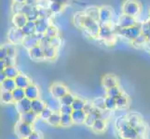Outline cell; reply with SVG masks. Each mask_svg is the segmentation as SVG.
Here are the masks:
<instances>
[{
	"mask_svg": "<svg viewBox=\"0 0 150 139\" xmlns=\"http://www.w3.org/2000/svg\"><path fill=\"white\" fill-rule=\"evenodd\" d=\"M15 84H16V87H20V88H26V87L31 84V80L29 77L26 76L23 73H19L16 77L14 78Z\"/></svg>",
	"mask_w": 150,
	"mask_h": 139,
	"instance_id": "ffe728a7",
	"label": "cell"
},
{
	"mask_svg": "<svg viewBox=\"0 0 150 139\" xmlns=\"http://www.w3.org/2000/svg\"><path fill=\"white\" fill-rule=\"evenodd\" d=\"M37 1L38 0H26V3L30 5H35L37 4Z\"/></svg>",
	"mask_w": 150,
	"mask_h": 139,
	"instance_id": "6125c7cd",
	"label": "cell"
},
{
	"mask_svg": "<svg viewBox=\"0 0 150 139\" xmlns=\"http://www.w3.org/2000/svg\"><path fill=\"white\" fill-rule=\"evenodd\" d=\"M22 7H23V4L13 2L12 6H11V12H12V14L13 15L20 14L21 13V10H22Z\"/></svg>",
	"mask_w": 150,
	"mask_h": 139,
	"instance_id": "f907efd6",
	"label": "cell"
},
{
	"mask_svg": "<svg viewBox=\"0 0 150 139\" xmlns=\"http://www.w3.org/2000/svg\"><path fill=\"white\" fill-rule=\"evenodd\" d=\"M23 139H28V138H23Z\"/></svg>",
	"mask_w": 150,
	"mask_h": 139,
	"instance_id": "03108f58",
	"label": "cell"
},
{
	"mask_svg": "<svg viewBox=\"0 0 150 139\" xmlns=\"http://www.w3.org/2000/svg\"><path fill=\"white\" fill-rule=\"evenodd\" d=\"M91 128V130L95 133H103L106 128V122L105 121H103L99 118V119H97L94 122V123L92 124Z\"/></svg>",
	"mask_w": 150,
	"mask_h": 139,
	"instance_id": "f546056e",
	"label": "cell"
},
{
	"mask_svg": "<svg viewBox=\"0 0 150 139\" xmlns=\"http://www.w3.org/2000/svg\"><path fill=\"white\" fill-rule=\"evenodd\" d=\"M86 101L79 98V97H76L75 100L72 103V108H73L74 110H83L84 106H85Z\"/></svg>",
	"mask_w": 150,
	"mask_h": 139,
	"instance_id": "7bdbcfd3",
	"label": "cell"
},
{
	"mask_svg": "<svg viewBox=\"0 0 150 139\" xmlns=\"http://www.w3.org/2000/svg\"><path fill=\"white\" fill-rule=\"evenodd\" d=\"M64 6L62 5L61 3L58 2H50V6H49V9L50 10V12L52 14H58L60 13L62 10L64 9Z\"/></svg>",
	"mask_w": 150,
	"mask_h": 139,
	"instance_id": "60d3db41",
	"label": "cell"
},
{
	"mask_svg": "<svg viewBox=\"0 0 150 139\" xmlns=\"http://www.w3.org/2000/svg\"><path fill=\"white\" fill-rule=\"evenodd\" d=\"M46 107H48L49 109H50L53 112H60L61 109V101L59 98H56V97L50 96L49 98L46 100Z\"/></svg>",
	"mask_w": 150,
	"mask_h": 139,
	"instance_id": "7402d4cb",
	"label": "cell"
},
{
	"mask_svg": "<svg viewBox=\"0 0 150 139\" xmlns=\"http://www.w3.org/2000/svg\"><path fill=\"white\" fill-rule=\"evenodd\" d=\"M50 96L60 99L62 96H64L68 92V89H67V87L64 84L55 83L50 86Z\"/></svg>",
	"mask_w": 150,
	"mask_h": 139,
	"instance_id": "8fae6325",
	"label": "cell"
},
{
	"mask_svg": "<svg viewBox=\"0 0 150 139\" xmlns=\"http://www.w3.org/2000/svg\"><path fill=\"white\" fill-rule=\"evenodd\" d=\"M14 59L15 58H11V57H8L7 56L6 58H5L3 60H4V62L5 64H6V67H8V66H14Z\"/></svg>",
	"mask_w": 150,
	"mask_h": 139,
	"instance_id": "db71d44e",
	"label": "cell"
},
{
	"mask_svg": "<svg viewBox=\"0 0 150 139\" xmlns=\"http://www.w3.org/2000/svg\"><path fill=\"white\" fill-rule=\"evenodd\" d=\"M52 112H53V111L51 110L50 109H49L48 107H46L45 109L39 113L38 117H39V119H41V120H43V121H46V122H47V120H48L49 118L50 117V115L52 114Z\"/></svg>",
	"mask_w": 150,
	"mask_h": 139,
	"instance_id": "7dc6e473",
	"label": "cell"
},
{
	"mask_svg": "<svg viewBox=\"0 0 150 139\" xmlns=\"http://www.w3.org/2000/svg\"><path fill=\"white\" fill-rule=\"evenodd\" d=\"M146 42H147V38L141 33L135 39L132 41L131 44L137 48H144V45H146Z\"/></svg>",
	"mask_w": 150,
	"mask_h": 139,
	"instance_id": "1f68e13d",
	"label": "cell"
},
{
	"mask_svg": "<svg viewBox=\"0 0 150 139\" xmlns=\"http://www.w3.org/2000/svg\"><path fill=\"white\" fill-rule=\"evenodd\" d=\"M28 22V19L26 17V15L24 14H16V15H13L12 16V23L15 27L17 28H23L25 24L27 23Z\"/></svg>",
	"mask_w": 150,
	"mask_h": 139,
	"instance_id": "603a6c76",
	"label": "cell"
},
{
	"mask_svg": "<svg viewBox=\"0 0 150 139\" xmlns=\"http://www.w3.org/2000/svg\"><path fill=\"white\" fill-rule=\"evenodd\" d=\"M117 108L116 98L111 96H105V109L109 110H114Z\"/></svg>",
	"mask_w": 150,
	"mask_h": 139,
	"instance_id": "bcb514c9",
	"label": "cell"
},
{
	"mask_svg": "<svg viewBox=\"0 0 150 139\" xmlns=\"http://www.w3.org/2000/svg\"><path fill=\"white\" fill-rule=\"evenodd\" d=\"M121 11L123 14L137 18L141 14L142 5L138 0H125L121 5Z\"/></svg>",
	"mask_w": 150,
	"mask_h": 139,
	"instance_id": "7a4b0ae2",
	"label": "cell"
},
{
	"mask_svg": "<svg viewBox=\"0 0 150 139\" xmlns=\"http://www.w3.org/2000/svg\"><path fill=\"white\" fill-rule=\"evenodd\" d=\"M143 49L146 50L147 53H150V40H147V42L146 43V45H144Z\"/></svg>",
	"mask_w": 150,
	"mask_h": 139,
	"instance_id": "680465c9",
	"label": "cell"
},
{
	"mask_svg": "<svg viewBox=\"0 0 150 139\" xmlns=\"http://www.w3.org/2000/svg\"><path fill=\"white\" fill-rule=\"evenodd\" d=\"M50 2H58V3H61L62 5H64V6H66L67 4H68L71 0H48Z\"/></svg>",
	"mask_w": 150,
	"mask_h": 139,
	"instance_id": "6f0895ef",
	"label": "cell"
},
{
	"mask_svg": "<svg viewBox=\"0 0 150 139\" xmlns=\"http://www.w3.org/2000/svg\"><path fill=\"white\" fill-rule=\"evenodd\" d=\"M105 93H106V96H111V97H114V98H117L118 96H120L122 94V91L120 87H118V85H117V86L111 87V88L105 90Z\"/></svg>",
	"mask_w": 150,
	"mask_h": 139,
	"instance_id": "ab89813d",
	"label": "cell"
},
{
	"mask_svg": "<svg viewBox=\"0 0 150 139\" xmlns=\"http://www.w3.org/2000/svg\"><path fill=\"white\" fill-rule=\"evenodd\" d=\"M12 102H14V100L11 92L0 90V103H2V104H10Z\"/></svg>",
	"mask_w": 150,
	"mask_h": 139,
	"instance_id": "4dcf8cb0",
	"label": "cell"
},
{
	"mask_svg": "<svg viewBox=\"0 0 150 139\" xmlns=\"http://www.w3.org/2000/svg\"><path fill=\"white\" fill-rule=\"evenodd\" d=\"M82 30L84 31L85 34L89 37L97 38L98 34H99V31H100V23L99 22H96V20L86 16Z\"/></svg>",
	"mask_w": 150,
	"mask_h": 139,
	"instance_id": "5b68a950",
	"label": "cell"
},
{
	"mask_svg": "<svg viewBox=\"0 0 150 139\" xmlns=\"http://www.w3.org/2000/svg\"><path fill=\"white\" fill-rule=\"evenodd\" d=\"M148 17L150 18V8H149V10H148Z\"/></svg>",
	"mask_w": 150,
	"mask_h": 139,
	"instance_id": "e7e4bbea",
	"label": "cell"
},
{
	"mask_svg": "<svg viewBox=\"0 0 150 139\" xmlns=\"http://www.w3.org/2000/svg\"><path fill=\"white\" fill-rule=\"evenodd\" d=\"M116 103L117 108H118V109H125L129 105V97L122 93L120 96H118L116 98Z\"/></svg>",
	"mask_w": 150,
	"mask_h": 139,
	"instance_id": "d6a6232c",
	"label": "cell"
},
{
	"mask_svg": "<svg viewBox=\"0 0 150 139\" xmlns=\"http://www.w3.org/2000/svg\"><path fill=\"white\" fill-rule=\"evenodd\" d=\"M140 27H141V33L147 38V40H150V18L149 17L147 18V20L141 22Z\"/></svg>",
	"mask_w": 150,
	"mask_h": 139,
	"instance_id": "836d02e7",
	"label": "cell"
},
{
	"mask_svg": "<svg viewBox=\"0 0 150 139\" xmlns=\"http://www.w3.org/2000/svg\"><path fill=\"white\" fill-rule=\"evenodd\" d=\"M60 122H61L60 112H52V114L47 120V122L51 126H60Z\"/></svg>",
	"mask_w": 150,
	"mask_h": 139,
	"instance_id": "e575fe53",
	"label": "cell"
},
{
	"mask_svg": "<svg viewBox=\"0 0 150 139\" xmlns=\"http://www.w3.org/2000/svg\"><path fill=\"white\" fill-rule=\"evenodd\" d=\"M12 96H13V100L14 102H17L22 100L23 98L25 97V93H24V89L20 88V87H16L12 92Z\"/></svg>",
	"mask_w": 150,
	"mask_h": 139,
	"instance_id": "74e56055",
	"label": "cell"
},
{
	"mask_svg": "<svg viewBox=\"0 0 150 139\" xmlns=\"http://www.w3.org/2000/svg\"><path fill=\"white\" fill-rule=\"evenodd\" d=\"M87 17L98 22L99 20V8L96 6H90L87 7L84 10Z\"/></svg>",
	"mask_w": 150,
	"mask_h": 139,
	"instance_id": "d4e9b609",
	"label": "cell"
},
{
	"mask_svg": "<svg viewBox=\"0 0 150 139\" xmlns=\"http://www.w3.org/2000/svg\"><path fill=\"white\" fill-rule=\"evenodd\" d=\"M22 45L27 50H29V49L33 48V47H35V46L39 45V39L38 38L35 34H34L32 35H28V36H25L23 38Z\"/></svg>",
	"mask_w": 150,
	"mask_h": 139,
	"instance_id": "9a60e30c",
	"label": "cell"
},
{
	"mask_svg": "<svg viewBox=\"0 0 150 139\" xmlns=\"http://www.w3.org/2000/svg\"><path fill=\"white\" fill-rule=\"evenodd\" d=\"M24 37H25V35L22 32V29L17 28L15 26L10 29L8 33V38L9 43H11L13 45L22 44Z\"/></svg>",
	"mask_w": 150,
	"mask_h": 139,
	"instance_id": "9c48e42d",
	"label": "cell"
},
{
	"mask_svg": "<svg viewBox=\"0 0 150 139\" xmlns=\"http://www.w3.org/2000/svg\"><path fill=\"white\" fill-rule=\"evenodd\" d=\"M28 139H41V136H40V135L38 133V132H33L31 135L29 136V137H28Z\"/></svg>",
	"mask_w": 150,
	"mask_h": 139,
	"instance_id": "9f6ffc18",
	"label": "cell"
},
{
	"mask_svg": "<svg viewBox=\"0 0 150 139\" xmlns=\"http://www.w3.org/2000/svg\"><path fill=\"white\" fill-rule=\"evenodd\" d=\"M117 78L113 74H107L105 76L103 77L102 80V85L103 87V89H109L111 87L117 86Z\"/></svg>",
	"mask_w": 150,
	"mask_h": 139,
	"instance_id": "2e32d148",
	"label": "cell"
},
{
	"mask_svg": "<svg viewBox=\"0 0 150 139\" xmlns=\"http://www.w3.org/2000/svg\"><path fill=\"white\" fill-rule=\"evenodd\" d=\"M71 117L74 124H77V125L84 124L87 117V113L83 110H73V112L71 113Z\"/></svg>",
	"mask_w": 150,
	"mask_h": 139,
	"instance_id": "5bb4252c",
	"label": "cell"
},
{
	"mask_svg": "<svg viewBox=\"0 0 150 139\" xmlns=\"http://www.w3.org/2000/svg\"><path fill=\"white\" fill-rule=\"evenodd\" d=\"M100 112H101L100 110L93 108V110H92L90 113H88V114H87V117H86V120H85L84 124L86 126H88V127H91L92 124L94 123V122L97 119H99Z\"/></svg>",
	"mask_w": 150,
	"mask_h": 139,
	"instance_id": "d6986e66",
	"label": "cell"
},
{
	"mask_svg": "<svg viewBox=\"0 0 150 139\" xmlns=\"http://www.w3.org/2000/svg\"><path fill=\"white\" fill-rule=\"evenodd\" d=\"M92 105L95 108L100 110H105V97H101L98 96L92 100Z\"/></svg>",
	"mask_w": 150,
	"mask_h": 139,
	"instance_id": "8d00e7d4",
	"label": "cell"
},
{
	"mask_svg": "<svg viewBox=\"0 0 150 139\" xmlns=\"http://www.w3.org/2000/svg\"><path fill=\"white\" fill-rule=\"evenodd\" d=\"M114 15V10L109 6H103L99 8V23L106 24L111 23Z\"/></svg>",
	"mask_w": 150,
	"mask_h": 139,
	"instance_id": "ba28073f",
	"label": "cell"
},
{
	"mask_svg": "<svg viewBox=\"0 0 150 139\" xmlns=\"http://www.w3.org/2000/svg\"><path fill=\"white\" fill-rule=\"evenodd\" d=\"M115 32L116 34H117L118 36L132 42V40L135 39L141 34V27L140 24L138 23L136 25H134V26L128 27V28H120L117 26V28L115 29Z\"/></svg>",
	"mask_w": 150,
	"mask_h": 139,
	"instance_id": "3957f363",
	"label": "cell"
},
{
	"mask_svg": "<svg viewBox=\"0 0 150 139\" xmlns=\"http://www.w3.org/2000/svg\"><path fill=\"white\" fill-rule=\"evenodd\" d=\"M22 29V32L25 36H28V35H32L35 34V22L33 20H28L27 23L24 25Z\"/></svg>",
	"mask_w": 150,
	"mask_h": 139,
	"instance_id": "f1b7e54d",
	"label": "cell"
},
{
	"mask_svg": "<svg viewBox=\"0 0 150 139\" xmlns=\"http://www.w3.org/2000/svg\"><path fill=\"white\" fill-rule=\"evenodd\" d=\"M50 19L49 18H38L35 20V33L45 34L46 30L50 26Z\"/></svg>",
	"mask_w": 150,
	"mask_h": 139,
	"instance_id": "7c38bea8",
	"label": "cell"
},
{
	"mask_svg": "<svg viewBox=\"0 0 150 139\" xmlns=\"http://www.w3.org/2000/svg\"><path fill=\"white\" fill-rule=\"evenodd\" d=\"M38 117V114H35L34 111L30 110V111L23 112V113H21V114H19V119H20L19 121L33 125V123L35 122V120H37Z\"/></svg>",
	"mask_w": 150,
	"mask_h": 139,
	"instance_id": "e0dca14e",
	"label": "cell"
},
{
	"mask_svg": "<svg viewBox=\"0 0 150 139\" xmlns=\"http://www.w3.org/2000/svg\"><path fill=\"white\" fill-rule=\"evenodd\" d=\"M43 48V52H44V58L45 59H49V60H52L57 57V48L53 47L51 45H47Z\"/></svg>",
	"mask_w": 150,
	"mask_h": 139,
	"instance_id": "83f0119b",
	"label": "cell"
},
{
	"mask_svg": "<svg viewBox=\"0 0 150 139\" xmlns=\"http://www.w3.org/2000/svg\"><path fill=\"white\" fill-rule=\"evenodd\" d=\"M86 19V14L83 11H77L74 14L73 16V22L76 25V27L82 29L83 27V23H84V20Z\"/></svg>",
	"mask_w": 150,
	"mask_h": 139,
	"instance_id": "484cf974",
	"label": "cell"
},
{
	"mask_svg": "<svg viewBox=\"0 0 150 139\" xmlns=\"http://www.w3.org/2000/svg\"><path fill=\"white\" fill-rule=\"evenodd\" d=\"M8 55L6 52V49L4 48V46H0V59H4Z\"/></svg>",
	"mask_w": 150,
	"mask_h": 139,
	"instance_id": "11a10c76",
	"label": "cell"
},
{
	"mask_svg": "<svg viewBox=\"0 0 150 139\" xmlns=\"http://www.w3.org/2000/svg\"><path fill=\"white\" fill-rule=\"evenodd\" d=\"M15 103H16V110L19 112V114L31 110V100L28 99L27 97H24L22 100Z\"/></svg>",
	"mask_w": 150,
	"mask_h": 139,
	"instance_id": "ac0fdd59",
	"label": "cell"
},
{
	"mask_svg": "<svg viewBox=\"0 0 150 139\" xmlns=\"http://www.w3.org/2000/svg\"><path fill=\"white\" fill-rule=\"evenodd\" d=\"M30 58L34 59V60H43L45 59L44 58V52H43V48L38 45L35 47L31 48L28 50Z\"/></svg>",
	"mask_w": 150,
	"mask_h": 139,
	"instance_id": "44dd1931",
	"label": "cell"
},
{
	"mask_svg": "<svg viewBox=\"0 0 150 139\" xmlns=\"http://www.w3.org/2000/svg\"><path fill=\"white\" fill-rule=\"evenodd\" d=\"M46 108V103L40 98L31 100V110L34 111L35 114L39 115V113Z\"/></svg>",
	"mask_w": 150,
	"mask_h": 139,
	"instance_id": "cb8c5ba5",
	"label": "cell"
},
{
	"mask_svg": "<svg viewBox=\"0 0 150 139\" xmlns=\"http://www.w3.org/2000/svg\"><path fill=\"white\" fill-rule=\"evenodd\" d=\"M5 68H6V64H5L3 59H0V71H4Z\"/></svg>",
	"mask_w": 150,
	"mask_h": 139,
	"instance_id": "91938a15",
	"label": "cell"
},
{
	"mask_svg": "<svg viewBox=\"0 0 150 139\" xmlns=\"http://www.w3.org/2000/svg\"><path fill=\"white\" fill-rule=\"evenodd\" d=\"M110 115H111V110L105 109V110H101L99 118H100V119H102V120H103V121H106L107 119H109Z\"/></svg>",
	"mask_w": 150,
	"mask_h": 139,
	"instance_id": "816d5d0a",
	"label": "cell"
},
{
	"mask_svg": "<svg viewBox=\"0 0 150 139\" xmlns=\"http://www.w3.org/2000/svg\"><path fill=\"white\" fill-rule=\"evenodd\" d=\"M75 98H76V96L73 94H71L70 92H67L64 96L61 97L60 101H61L62 105H70L71 106L73 101L75 100Z\"/></svg>",
	"mask_w": 150,
	"mask_h": 139,
	"instance_id": "f35d334b",
	"label": "cell"
},
{
	"mask_svg": "<svg viewBox=\"0 0 150 139\" xmlns=\"http://www.w3.org/2000/svg\"><path fill=\"white\" fill-rule=\"evenodd\" d=\"M127 120L129 124L136 130L138 135L140 136H143L144 133H146V125H144L141 116L136 114V113H132V114L127 116Z\"/></svg>",
	"mask_w": 150,
	"mask_h": 139,
	"instance_id": "8992f818",
	"label": "cell"
},
{
	"mask_svg": "<svg viewBox=\"0 0 150 139\" xmlns=\"http://www.w3.org/2000/svg\"><path fill=\"white\" fill-rule=\"evenodd\" d=\"M15 131H16L17 136L21 138H28L29 136L34 132L33 127L31 124H28V123H25L19 121L16 123V126H15Z\"/></svg>",
	"mask_w": 150,
	"mask_h": 139,
	"instance_id": "52a82bcc",
	"label": "cell"
},
{
	"mask_svg": "<svg viewBox=\"0 0 150 139\" xmlns=\"http://www.w3.org/2000/svg\"><path fill=\"white\" fill-rule=\"evenodd\" d=\"M24 93H25V97H27L30 100H34L39 98V89L38 85L31 83L26 88H24Z\"/></svg>",
	"mask_w": 150,
	"mask_h": 139,
	"instance_id": "4fadbf2b",
	"label": "cell"
},
{
	"mask_svg": "<svg viewBox=\"0 0 150 139\" xmlns=\"http://www.w3.org/2000/svg\"><path fill=\"white\" fill-rule=\"evenodd\" d=\"M3 46H4V48L6 49L7 55L8 57H11V58H15V57H16V48H15V45H13L11 43H7Z\"/></svg>",
	"mask_w": 150,
	"mask_h": 139,
	"instance_id": "ee69618b",
	"label": "cell"
},
{
	"mask_svg": "<svg viewBox=\"0 0 150 139\" xmlns=\"http://www.w3.org/2000/svg\"><path fill=\"white\" fill-rule=\"evenodd\" d=\"M6 78H7V77H6V75H5L4 71H0V85L2 84V82Z\"/></svg>",
	"mask_w": 150,
	"mask_h": 139,
	"instance_id": "94428289",
	"label": "cell"
},
{
	"mask_svg": "<svg viewBox=\"0 0 150 139\" xmlns=\"http://www.w3.org/2000/svg\"><path fill=\"white\" fill-rule=\"evenodd\" d=\"M45 35H47V36H49L50 38L54 37V36H58V35H59V30L55 26V25L50 24V26L47 28V30H46Z\"/></svg>",
	"mask_w": 150,
	"mask_h": 139,
	"instance_id": "f6af8a7d",
	"label": "cell"
},
{
	"mask_svg": "<svg viewBox=\"0 0 150 139\" xmlns=\"http://www.w3.org/2000/svg\"><path fill=\"white\" fill-rule=\"evenodd\" d=\"M73 108L70 105H62L60 109V113L61 114H70L73 112Z\"/></svg>",
	"mask_w": 150,
	"mask_h": 139,
	"instance_id": "681fc988",
	"label": "cell"
},
{
	"mask_svg": "<svg viewBox=\"0 0 150 139\" xmlns=\"http://www.w3.org/2000/svg\"><path fill=\"white\" fill-rule=\"evenodd\" d=\"M74 124L73 121H72V117L70 114H61V122H60V126L67 127Z\"/></svg>",
	"mask_w": 150,
	"mask_h": 139,
	"instance_id": "b9f144b4",
	"label": "cell"
},
{
	"mask_svg": "<svg viewBox=\"0 0 150 139\" xmlns=\"http://www.w3.org/2000/svg\"><path fill=\"white\" fill-rule=\"evenodd\" d=\"M15 88H16V84H15L14 79L11 78H6L0 85V90L1 91L12 92Z\"/></svg>",
	"mask_w": 150,
	"mask_h": 139,
	"instance_id": "4316f807",
	"label": "cell"
},
{
	"mask_svg": "<svg viewBox=\"0 0 150 139\" xmlns=\"http://www.w3.org/2000/svg\"><path fill=\"white\" fill-rule=\"evenodd\" d=\"M15 3H20V4H24L26 3V0H12Z\"/></svg>",
	"mask_w": 150,
	"mask_h": 139,
	"instance_id": "be15d7a7",
	"label": "cell"
},
{
	"mask_svg": "<svg viewBox=\"0 0 150 139\" xmlns=\"http://www.w3.org/2000/svg\"><path fill=\"white\" fill-rule=\"evenodd\" d=\"M93 108L94 107H93V105H92V101H86L83 110L88 114V113H90L92 110H93Z\"/></svg>",
	"mask_w": 150,
	"mask_h": 139,
	"instance_id": "f5cc1de1",
	"label": "cell"
},
{
	"mask_svg": "<svg viewBox=\"0 0 150 139\" xmlns=\"http://www.w3.org/2000/svg\"><path fill=\"white\" fill-rule=\"evenodd\" d=\"M116 125L121 139H138L140 137L136 130L129 124L127 118H118Z\"/></svg>",
	"mask_w": 150,
	"mask_h": 139,
	"instance_id": "6da1fadb",
	"label": "cell"
},
{
	"mask_svg": "<svg viewBox=\"0 0 150 139\" xmlns=\"http://www.w3.org/2000/svg\"><path fill=\"white\" fill-rule=\"evenodd\" d=\"M98 39L102 40L103 42L106 44L114 43L116 38V32L115 28L112 26L111 23L106 24H100V31L98 34Z\"/></svg>",
	"mask_w": 150,
	"mask_h": 139,
	"instance_id": "277c9868",
	"label": "cell"
},
{
	"mask_svg": "<svg viewBox=\"0 0 150 139\" xmlns=\"http://www.w3.org/2000/svg\"><path fill=\"white\" fill-rule=\"evenodd\" d=\"M137 22H138L136 18L122 13L117 18V22L116 26L120 28H128V27H132V26H134V25H136Z\"/></svg>",
	"mask_w": 150,
	"mask_h": 139,
	"instance_id": "30bf717a",
	"label": "cell"
},
{
	"mask_svg": "<svg viewBox=\"0 0 150 139\" xmlns=\"http://www.w3.org/2000/svg\"><path fill=\"white\" fill-rule=\"evenodd\" d=\"M4 73H5V75H6L7 78L14 79L20 73H19L18 69L15 66H8V67H6V68H5Z\"/></svg>",
	"mask_w": 150,
	"mask_h": 139,
	"instance_id": "d590c367",
	"label": "cell"
},
{
	"mask_svg": "<svg viewBox=\"0 0 150 139\" xmlns=\"http://www.w3.org/2000/svg\"><path fill=\"white\" fill-rule=\"evenodd\" d=\"M61 45H62V39H61V37L59 36V35H58V36H54V37L50 38V45L53 46V47L58 49L61 46Z\"/></svg>",
	"mask_w": 150,
	"mask_h": 139,
	"instance_id": "c3c4849f",
	"label": "cell"
}]
</instances>
